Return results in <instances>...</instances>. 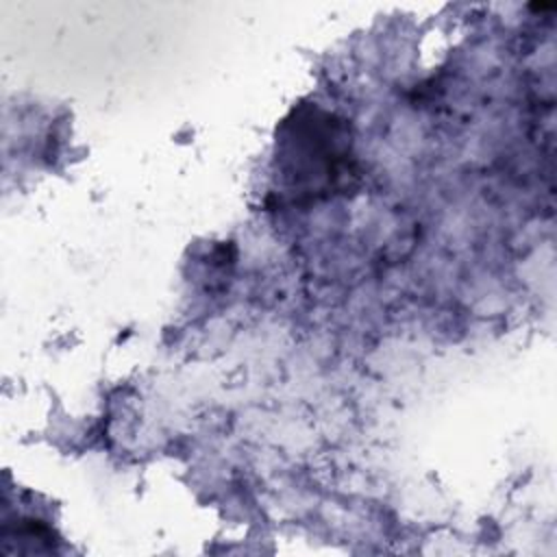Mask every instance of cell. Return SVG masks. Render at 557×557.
<instances>
[{
  "instance_id": "6da1fadb",
  "label": "cell",
  "mask_w": 557,
  "mask_h": 557,
  "mask_svg": "<svg viewBox=\"0 0 557 557\" xmlns=\"http://www.w3.org/2000/svg\"><path fill=\"white\" fill-rule=\"evenodd\" d=\"M287 128L283 157L287 161L294 159L302 176L313 178V191H324V187H333L346 176L350 139L339 122H331V115L309 109L294 111ZM296 168L287 172L292 174Z\"/></svg>"
}]
</instances>
